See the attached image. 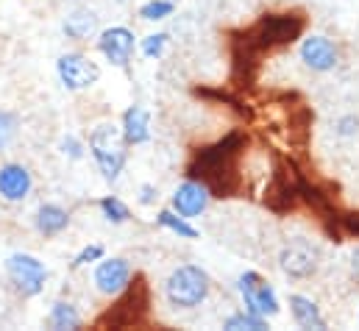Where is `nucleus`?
I'll return each mask as SVG.
<instances>
[{
  "instance_id": "1",
  "label": "nucleus",
  "mask_w": 359,
  "mask_h": 331,
  "mask_svg": "<svg viewBox=\"0 0 359 331\" xmlns=\"http://www.w3.org/2000/svg\"><path fill=\"white\" fill-rule=\"evenodd\" d=\"M209 273L198 264H179L165 281V298L176 309H195L209 298Z\"/></svg>"
},
{
  "instance_id": "2",
  "label": "nucleus",
  "mask_w": 359,
  "mask_h": 331,
  "mask_svg": "<svg viewBox=\"0 0 359 331\" xmlns=\"http://www.w3.org/2000/svg\"><path fill=\"white\" fill-rule=\"evenodd\" d=\"M90 154L106 181H117L126 167V140L120 126L100 123L90 134Z\"/></svg>"
},
{
  "instance_id": "3",
  "label": "nucleus",
  "mask_w": 359,
  "mask_h": 331,
  "mask_svg": "<svg viewBox=\"0 0 359 331\" xmlns=\"http://www.w3.org/2000/svg\"><path fill=\"white\" fill-rule=\"evenodd\" d=\"M6 276L22 298H34L42 292V287L48 281V267H45V262H39L31 253H11L6 259Z\"/></svg>"
},
{
  "instance_id": "4",
  "label": "nucleus",
  "mask_w": 359,
  "mask_h": 331,
  "mask_svg": "<svg viewBox=\"0 0 359 331\" xmlns=\"http://www.w3.org/2000/svg\"><path fill=\"white\" fill-rule=\"evenodd\" d=\"M237 287H240V295H243V304H245L248 312L262 315V318H276L281 312V304H278L276 290L270 287L257 270L243 273L240 281H237Z\"/></svg>"
},
{
  "instance_id": "5",
  "label": "nucleus",
  "mask_w": 359,
  "mask_h": 331,
  "mask_svg": "<svg viewBox=\"0 0 359 331\" xmlns=\"http://www.w3.org/2000/svg\"><path fill=\"white\" fill-rule=\"evenodd\" d=\"M56 76L65 89L70 92H84L97 83L100 79V67L84 53H62L56 62Z\"/></svg>"
},
{
  "instance_id": "6",
  "label": "nucleus",
  "mask_w": 359,
  "mask_h": 331,
  "mask_svg": "<svg viewBox=\"0 0 359 331\" xmlns=\"http://www.w3.org/2000/svg\"><path fill=\"white\" fill-rule=\"evenodd\" d=\"M278 264L290 278H309L318 273L320 264V250L306 240H292L278 253Z\"/></svg>"
},
{
  "instance_id": "7",
  "label": "nucleus",
  "mask_w": 359,
  "mask_h": 331,
  "mask_svg": "<svg viewBox=\"0 0 359 331\" xmlns=\"http://www.w3.org/2000/svg\"><path fill=\"white\" fill-rule=\"evenodd\" d=\"M134 31L126 28V25H111L106 31H100L97 36V50L106 56V62H111L114 67H126L131 62V53H134Z\"/></svg>"
},
{
  "instance_id": "8",
  "label": "nucleus",
  "mask_w": 359,
  "mask_h": 331,
  "mask_svg": "<svg viewBox=\"0 0 359 331\" xmlns=\"http://www.w3.org/2000/svg\"><path fill=\"white\" fill-rule=\"evenodd\" d=\"M92 281H95V290L100 295H120L128 281H131V264L120 256L114 259H97V267L92 273Z\"/></svg>"
},
{
  "instance_id": "9",
  "label": "nucleus",
  "mask_w": 359,
  "mask_h": 331,
  "mask_svg": "<svg viewBox=\"0 0 359 331\" xmlns=\"http://www.w3.org/2000/svg\"><path fill=\"white\" fill-rule=\"evenodd\" d=\"M337 59H340V53H337L334 42L326 39V36H320V34H312V36H306L301 42V62L309 70H315V73L334 70L337 67Z\"/></svg>"
},
{
  "instance_id": "10",
  "label": "nucleus",
  "mask_w": 359,
  "mask_h": 331,
  "mask_svg": "<svg viewBox=\"0 0 359 331\" xmlns=\"http://www.w3.org/2000/svg\"><path fill=\"white\" fill-rule=\"evenodd\" d=\"M34 189V178L31 170L17 162H6L0 165V198L6 203H22Z\"/></svg>"
},
{
  "instance_id": "11",
  "label": "nucleus",
  "mask_w": 359,
  "mask_h": 331,
  "mask_svg": "<svg viewBox=\"0 0 359 331\" xmlns=\"http://www.w3.org/2000/svg\"><path fill=\"white\" fill-rule=\"evenodd\" d=\"M206 206H209V189H206L203 184H198V181H184V184L176 187V192H173V212H176V215L192 220V217L203 215Z\"/></svg>"
},
{
  "instance_id": "12",
  "label": "nucleus",
  "mask_w": 359,
  "mask_h": 331,
  "mask_svg": "<svg viewBox=\"0 0 359 331\" xmlns=\"http://www.w3.org/2000/svg\"><path fill=\"white\" fill-rule=\"evenodd\" d=\"M123 140L126 145H145L151 140V114L142 106H131L123 114Z\"/></svg>"
},
{
  "instance_id": "13",
  "label": "nucleus",
  "mask_w": 359,
  "mask_h": 331,
  "mask_svg": "<svg viewBox=\"0 0 359 331\" xmlns=\"http://www.w3.org/2000/svg\"><path fill=\"white\" fill-rule=\"evenodd\" d=\"M36 231L42 237H59L67 226H70V212L59 203H42L36 209Z\"/></svg>"
},
{
  "instance_id": "14",
  "label": "nucleus",
  "mask_w": 359,
  "mask_h": 331,
  "mask_svg": "<svg viewBox=\"0 0 359 331\" xmlns=\"http://www.w3.org/2000/svg\"><path fill=\"white\" fill-rule=\"evenodd\" d=\"M290 312H292V320H295L298 329H326V320H323L318 304L312 298H306V295H290Z\"/></svg>"
},
{
  "instance_id": "15",
  "label": "nucleus",
  "mask_w": 359,
  "mask_h": 331,
  "mask_svg": "<svg viewBox=\"0 0 359 331\" xmlns=\"http://www.w3.org/2000/svg\"><path fill=\"white\" fill-rule=\"evenodd\" d=\"M65 34L76 42H87L92 34L97 31V14L90 11V8H76L65 17Z\"/></svg>"
},
{
  "instance_id": "16",
  "label": "nucleus",
  "mask_w": 359,
  "mask_h": 331,
  "mask_svg": "<svg viewBox=\"0 0 359 331\" xmlns=\"http://www.w3.org/2000/svg\"><path fill=\"white\" fill-rule=\"evenodd\" d=\"M81 315H79V309L73 306V304H67V301H56L53 306H50V312H48V326L56 331H67V329H81Z\"/></svg>"
},
{
  "instance_id": "17",
  "label": "nucleus",
  "mask_w": 359,
  "mask_h": 331,
  "mask_svg": "<svg viewBox=\"0 0 359 331\" xmlns=\"http://www.w3.org/2000/svg\"><path fill=\"white\" fill-rule=\"evenodd\" d=\"M156 223H159L162 229H170L173 234H179L184 240H198V229H192V226L187 223V217H181V215L170 212V209H162V212L156 215Z\"/></svg>"
},
{
  "instance_id": "18",
  "label": "nucleus",
  "mask_w": 359,
  "mask_h": 331,
  "mask_svg": "<svg viewBox=\"0 0 359 331\" xmlns=\"http://www.w3.org/2000/svg\"><path fill=\"white\" fill-rule=\"evenodd\" d=\"M223 329H231V331H262L268 329V318L262 315H254V312H234L231 318H226Z\"/></svg>"
},
{
  "instance_id": "19",
  "label": "nucleus",
  "mask_w": 359,
  "mask_h": 331,
  "mask_svg": "<svg viewBox=\"0 0 359 331\" xmlns=\"http://www.w3.org/2000/svg\"><path fill=\"white\" fill-rule=\"evenodd\" d=\"M97 206H100V212H103V217H106L109 223H126V220L131 217L128 206H126L117 195H106V198H100Z\"/></svg>"
},
{
  "instance_id": "20",
  "label": "nucleus",
  "mask_w": 359,
  "mask_h": 331,
  "mask_svg": "<svg viewBox=\"0 0 359 331\" xmlns=\"http://www.w3.org/2000/svg\"><path fill=\"white\" fill-rule=\"evenodd\" d=\"M173 14V0H148L140 6V17L148 22H159Z\"/></svg>"
},
{
  "instance_id": "21",
  "label": "nucleus",
  "mask_w": 359,
  "mask_h": 331,
  "mask_svg": "<svg viewBox=\"0 0 359 331\" xmlns=\"http://www.w3.org/2000/svg\"><path fill=\"white\" fill-rule=\"evenodd\" d=\"M168 42H170V36H168V34H148V36L140 42V50H142V56H145V59H159V56L165 53Z\"/></svg>"
},
{
  "instance_id": "22",
  "label": "nucleus",
  "mask_w": 359,
  "mask_h": 331,
  "mask_svg": "<svg viewBox=\"0 0 359 331\" xmlns=\"http://www.w3.org/2000/svg\"><path fill=\"white\" fill-rule=\"evenodd\" d=\"M103 253H106V248H103L100 243H92V245H84V248L79 250L76 256H73V262H70V270H81V267H87V264H92V262L103 259Z\"/></svg>"
},
{
  "instance_id": "23",
  "label": "nucleus",
  "mask_w": 359,
  "mask_h": 331,
  "mask_svg": "<svg viewBox=\"0 0 359 331\" xmlns=\"http://www.w3.org/2000/svg\"><path fill=\"white\" fill-rule=\"evenodd\" d=\"M14 131H17V114L14 112H0V151L8 145Z\"/></svg>"
},
{
  "instance_id": "24",
  "label": "nucleus",
  "mask_w": 359,
  "mask_h": 331,
  "mask_svg": "<svg viewBox=\"0 0 359 331\" xmlns=\"http://www.w3.org/2000/svg\"><path fill=\"white\" fill-rule=\"evenodd\" d=\"M62 154L70 156V159H81V156H84V145H81L76 137H65V140H62Z\"/></svg>"
},
{
  "instance_id": "25",
  "label": "nucleus",
  "mask_w": 359,
  "mask_h": 331,
  "mask_svg": "<svg viewBox=\"0 0 359 331\" xmlns=\"http://www.w3.org/2000/svg\"><path fill=\"white\" fill-rule=\"evenodd\" d=\"M156 198H159V189H156L154 184H142V187H140V203H142V206L156 203Z\"/></svg>"
},
{
  "instance_id": "26",
  "label": "nucleus",
  "mask_w": 359,
  "mask_h": 331,
  "mask_svg": "<svg viewBox=\"0 0 359 331\" xmlns=\"http://www.w3.org/2000/svg\"><path fill=\"white\" fill-rule=\"evenodd\" d=\"M351 273H354V278L359 281V248H354V253H351Z\"/></svg>"
},
{
  "instance_id": "27",
  "label": "nucleus",
  "mask_w": 359,
  "mask_h": 331,
  "mask_svg": "<svg viewBox=\"0 0 359 331\" xmlns=\"http://www.w3.org/2000/svg\"><path fill=\"white\" fill-rule=\"evenodd\" d=\"M173 3H176V0H173Z\"/></svg>"
}]
</instances>
